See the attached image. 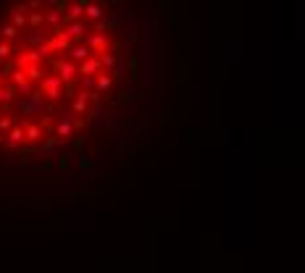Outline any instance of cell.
Instances as JSON below:
<instances>
[{"label":"cell","instance_id":"6da1fadb","mask_svg":"<svg viewBox=\"0 0 305 273\" xmlns=\"http://www.w3.org/2000/svg\"><path fill=\"white\" fill-rule=\"evenodd\" d=\"M121 76V45L92 3H24L0 24V145L50 150L82 134Z\"/></svg>","mask_w":305,"mask_h":273}]
</instances>
